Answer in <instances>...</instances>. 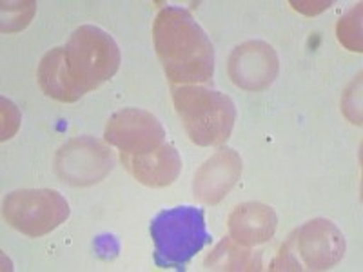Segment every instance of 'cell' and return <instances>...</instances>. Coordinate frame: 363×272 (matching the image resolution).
Masks as SVG:
<instances>
[{
    "instance_id": "12",
    "label": "cell",
    "mask_w": 363,
    "mask_h": 272,
    "mask_svg": "<svg viewBox=\"0 0 363 272\" xmlns=\"http://www.w3.org/2000/svg\"><path fill=\"white\" fill-rule=\"evenodd\" d=\"M229 234L242 247H256L274 236L278 216L274 209L258 202H247L236 207L229 220Z\"/></svg>"
},
{
    "instance_id": "3",
    "label": "cell",
    "mask_w": 363,
    "mask_h": 272,
    "mask_svg": "<svg viewBox=\"0 0 363 272\" xmlns=\"http://www.w3.org/2000/svg\"><path fill=\"white\" fill-rule=\"evenodd\" d=\"M64 62L77 96L108 82L120 66V50L109 33L96 26L74 29L64 47Z\"/></svg>"
},
{
    "instance_id": "2",
    "label": "cell",
    "mask_w": 363,
    "mask_h": 272,
    "mask_svg": "<svg viewBox=\"0 0 363 272\" xmlns=\"http://www.w3.org/2000/svg\"><path fill=\"white\" fill-rule=\"evenodd\" d=\"M174 109L191 142L200 147L222 145L235 128L236 109L233 100L215 89L189 84L171 86Z\"/></svg>"
},
{
    "instance_id": "15",
    "label": "cell",
    "mask_w": 363,
    "mask_h": 272,
    "mask_svg": "<svg viewBox=\"0 0 363 272\" xmlns=\"http://www.w3.org/2000/svg\"><path fill=\"white\" fill-rule=\"evenodd\" d=\"M362 4L352 8L345 17L336 26L338 40L345 45L347 50L362 53Z\"/></svg>"
},
{
    "instance_id": "5",
    "label": "cell",
    "mask_w": 363,
    "mask_h": 272,
    "mask_svg": "<svg viewBox=\"0 0 363 272\" xmlns=\"http://www.w3.org/2000/svg\"><path fill=\"white\" fill-rule=\"evenodd\" d=\"M345 254V238L329 220L303 223L281 245L271 271H327Z\"/></svg>"
},
{
    "instance_id": "13",
    "label": "cell",
    "mask_w": 363,
    "mask_h": 272,
    "mask_svg": "<svg viewBox=\"0 0 363 272\" xmlns=\"http://www.w3.org/2000/svg\"><path fill=\"white\" fill-rule=\"evenodd\" d=\"M38 84L45 95L58 102L69 103L79 100L64 62V47H55L44 55L38 66Z\"/></svg>"
},
{
    "instance_id": "9",
    "label": "cell",
    "mask_w": 363,
    "mask_h": 272,
    "mask_svg": "<svg viewBox=\"0 0 363 272\" xmlns=\"http://www.w3.org/2000/svg\"><path fill=\"white\" fill-rule=\"evenodd\" d=\"M278 74V55L271 45L251 40L238 45L229 58V76L242 89L264 91Z\"/></svg>"
},
{
    "instance_id": "10",
    "label": "cell",
    "mask_w": 363,
    "mask_h": 272,
    "mask_svg": "<svg viewBox=\"0 0 363 272\" xmlns=\"http://www.w3.org/2000/svg\"><path fill=\"white\" fill-rule=\"evenodd\" d=\"M240 174H242L240 154L233 149H220L194 174V196L207 205H216L236 186Z\"/></svg>"
},
{
    "instance_id": "11",
    "label": "cell",
    "mask_w": 363,
    "mask_h": 272,
    "mask_svg": "<svg viewBox=\"0 0 363 272\" xmlns=\"http://www.w3.org/2000/svg\"><path fill=\"white\" fill-rule=\"evenodd\" d=\"M120 160L136 180L147 187L171 186L182 171L180 154L169 144H162L145 154L120 153Z\"/></svg>"
},
{
    "instance_id": "4",
    "label": "cell",
    "mask_w": 363,
    "mask_h": 272,
    "mask_svg": "<svg viewBox=\"0 0 363 272\" xmlns=\"http://www.w3.org/2000/svg\"><path fill=\"white\" fill-rule=\"evenodd\" d=\"M151 236L160 268H184L211 239L203 212L189 205L162 210L151 223Z\"/></svg>"
},
{
    "instance_id": "1",
    "label": "cell",
    "mask_w": 363,
    "mask_h": 272,
    "mask_svg": "<svg viewBox=\"0 0 363 272\" xmlns=\"http://www.w3.org/2000/svg\"><path fill=\"white\" fill-rule=\"evenodd\" d=\"M155 50L173 86L211 82L215 47L199 22L182 8H164L153 26Z\"/></svg>"
},
{
    "instance_id": "8",
    "label": "cell",
    "mask_w": 363,
    "mask_h": 272,
    "mask_svg": "<svg viewBox=\"0 0 363 272\" xmlns=\"http://www.w3.org/2000/svg\"><path fill=\"white\" fill-rule=\"evenodd\" d=\"M111 169V151L89 136L67 142L57 154L58 176L69 186L96 183Z\"/></svg>"
},
{
    "instance_id": "6",
    "label": "cell",
    "mask_w": 363,
    "mask_h": 272,
    "mask_svg": "<svg viewBox=\"0 0 363 272\" xmlns=\"http://www.w3.org/2000/svg\"><path fill=\"white\" fill-rule=\"evenodd\" d=\"M4 220L31 238L50 234L69 218V203L53 189H22L4 200Z\"/></svg>"
},
{
    "instance_id": "7",
    "label": "cell",
    "mask_w": 363,
    "mask_h": 272,
    "mask_svg": "<svg viewBox=\"0 0 363 272\" xmlns=\"http://www.w3.org/2000/svg\"><path fill=\"white\" fill-rule=\"evenodd\" d=\"M165 131L153 113L128 108L115 113L106 124L104 140L124 154H145L164 144Z\"/></svg>"
},
{
    "instance_id": "14",
    "label": "cell",
    "mask_w": 363,
    "mask_h": 272,
    "mask_svg": "<svg viewBox=\"0 0 363 272\" xmlns=\"http://www.w3.org/2000/svg\"><path fill=\"white\" fill-rule=\"evenodd\" d=\"M211 271H258L260 258H256L249 249H242L233 238L223 239L206 260Z\"/></svg>"
}]
</instances>
